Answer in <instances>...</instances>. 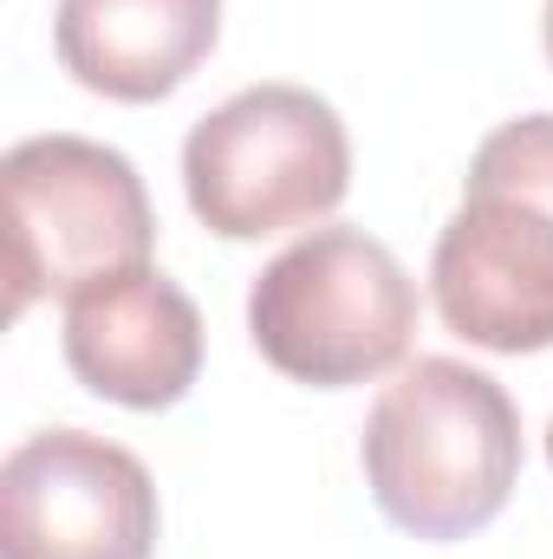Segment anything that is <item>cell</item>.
<instances>
[{
    "label": "cell",
    "mask_w": 553,
    "mask_h": 559,
    "mask_svg": "<svg viewBox=\"0 0 553 559\" xmlns=\"http://www.w3.org/2000/svg\"><path fill=\"white\" fill-rule=\"evenodd\" d=\"M358 455L391 527L416 540H469L521 481V417L489 371L416 358L378 391Z\"/></svg>",
    "instance_id": "6da1fadb"
},
{
    "label": "cell",
    "mask_w": 553,
    "mask_h": 559,
    "mask_svg": "<svg viewBox=\"0 0 553 559\" xmlns=\"http://www.w3.org/2000/svg\"><path fill=\"white\" fill-rule=\"evenodd\" d=\"M248 332L280 378L352 391L411 352L416 280L365 228H313L261 267L248 293Z\"/></svg>",
    "instance_id": "3957f363"
},
{
    "label": "cell",
    "mask_w": 553,
    "mask_h": 559,
    "mask_svg": "<svg viewBox=\"0 0 553 559\" xmlns=\"http://www.w3.org/2000/svg\"><path fill=\"white\" fill-rule=\"evenodd\" d=\"M548 59H553V0H548Z\"/></svg>",
    "instance_id": "9c48e42d"
},
{
    "label": "cell",
    "mask_w": 553,
    "mask_h": 559,
    "mask_svg": "<svg viewBox=\"0 0 553 559\" xmlns=\"http://www.w3.org/2000/svg\"><path fill=\"white\" fill-rule=\"evenodd\" d=\"M66 365L92 397L169 411L202 371V312L156 267L111 274L66 299Z\"/></svg>",
    "instance_id": "52a82bcc"
},
{
    "label": "cell",
    "mask_w": 553,
    "mask_h": 559,
    "mask_svg": "<svg viewBox=\"0 0 553 559\" xmlns=\"http://www.w3.org/2000/svg\"><path fill=\"white\" fill-rule=\"evenodd\" d=\"M7 189V312L72 299L111 274L150 267L156 215L138 163L92 138H26L0 163Z\"/></svg>",
    "instance_id": "5b68a950"
},
{
    "label": "cell",
    "mask_w": 553,
    "mask_h": 559,
    "mask_svg": "<svg viewBox=\"0 0 553 559\" xmlns=\"http://www.w3.org/2000/svg\"><path fill=\"white\" fill-rule=\"evenodd\" d=\"M430 293L456 338L521 358L553 345V111L489 131L430 254Z\"/></svg>",
    "instance_id": "7a4b0ae2"
},
{
    "label": "cell",
    "mask_w": 553,
    "mask_h": 559,
    "mask_svg": "<svg viewBox=\"0 0 553 559\" xmlns=\"http://www.w3.org/2000/svg\"><path fill=\"white\" fill-rule=\"evenodd\" d=\"M548 462H553V423H548Z\"/></svg>",
    "instance_id": "30bf717a"
},
{
    "label": "cell",
    "mask_w": 553,
    "mask_h": 559,
    "mask_svg": "<svg viewBox=\"0 0 553 559\" xmlns=\"http://www.w3.org/2000/svg\"><path fill=\"white\" fill-rule=\"evenodd\" d=\"M183 189L209 235L268 241L326 222L352 189V138L306 85H248L183 143Z\"/></svg>",
    "instance_id": "277c9868"
},
{
    "label": "cell",
    "mask_w": 553,
    "mask_h": 559,
    "mask_svg": "<svg viewBox=\"0 0 553 559\" xmlns=\"http://www.w3.org/2000/svg\"><path fill=\"white\" fill-rule=\"evenodd\" d=\"M156 481L125 442L39 429L0 462V559H150Z\"/></svg>",
    "instance_id": "8992f818"
},
{
    "label": "cell",
    "mask_w": 553,
    "mask_h": 559,
    "mask_svg": "<svg viewBox=\"0 0 553 559\" xmlns=\"http://www.w3.org/2000/svg\"><path fill=\"white\" fill-rule=\"evenodd\" d=\"M222 33V0H59L52 46L59 66L118 105L169 98Z\"/></svg>",
    "instance_id": "ba28073f"
}]
</instances>
